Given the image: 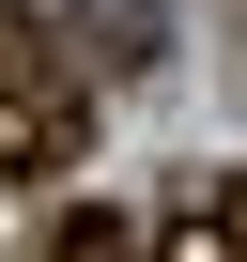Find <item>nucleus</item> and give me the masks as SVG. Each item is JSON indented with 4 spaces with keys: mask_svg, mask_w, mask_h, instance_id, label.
Returning a JSON list of instances; mask_svg holds the SVG:
<instances>
[{
    "mask_svg": "<svg viewBox=\"0 0 247 262\" xmlns=\"http://www.w3.org/2000/svg\"><path fill=\"white\" fill-rule=\"evenodd\" d=\"M62 47H77V77H139V62L170 47V0H77Z\"/></svg>",
    "mask_w": 247,
    "mask_h": 262,
    "instance_id": "2",
    "label": "nucleus"
},
{
    "mask_svg": "<svg viewBox=\"0 0 247 262\" xmlns=\"http://www.w3.org/2000/svg\"><path fill=\"white\" fill-rule=\"evenodd\" d=\"M77 139H93V93H77V62H62V47H31V31H0V185H47V170H77Z\"/></svg>",
    "mask_w": 247,
    "mask_h": 262,
    "instance_id": "1",
    "label": "nucleus"
}]
</instances>
